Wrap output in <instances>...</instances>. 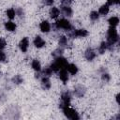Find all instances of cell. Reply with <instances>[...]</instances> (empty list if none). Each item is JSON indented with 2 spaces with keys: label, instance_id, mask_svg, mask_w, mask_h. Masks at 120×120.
Segmentation results:
<instances>
[{
  "label": "cell",
  "instance_id": "obj_1",
  "mask_svg": "<svg viewBox=\"0 0 120 120\" xmlns=\"http://www.w3.org/2000/svg\"><path fill=\"white\" fill-rule=\"evenodd\" d=\"M119 39V36L117 33V30L115 27L110 26V28L107 31V47L109 49H112V45L115 44Z\"/></svg>",
  "mask_w": 120,
  "mask_h": 120
},
{
  "label": "cell",
  "instance_id": "obj_2",
  "mask_svg": "<svg viewBox=\"0 0 120 120\" xmlns=\"http://www.w3.org/2000/svg\"><path fill=\"white\" fill-rule=\"evenodd\" d=\"M54 26L57 29H64L66 31H71V29H72V25H71L70 22L64 18L56 21L54 22Z\"/></svg>",
  "mask_w": 120,
  "mask_h": 120
},
{
  "label": "cell",
  "instance_id": "obj_3",
  "mask_svg": "<svg viewBox=\"0 0 120 120\" xmlns=\"http://www.w3.org/2000/svg\"><path fill=\"white\" fill-rule=\"evenodd\" d=\"M63 110V112L65 114V116L68 119H71V120H78L80 119V116L78 114V112L72 109V108H69V106H66L64 108H62Z\"/></svg>",
  "mask_w": 120,
  "mask_h": 120
},
{
  "label": "cell",
  "instance_id": "obj_4",
  "mask_svg": "<svg viewBox=\"0 0 120 120\" xmlns=\"http://www.w3.org/2000/svg\"><path fill=\"white\" fill-rule=\"evenodd\" d=\"M70 99H71V95L68 91L63 92L61 95V103H60V107L64 108L66 106H69L70 104Z\"/></svg>",
  "mask_w": 120,
  "mask_h": 120
},
{
  "label": "cell",
  "instance_id": "obj_5",
  "mask_svg": "<svg viewBox=\"0 0 120 120\" xmlns=\"http://www.w3.org/2000/svg\"><path fill=\"white\" fill-rule=\"evenodd\" d=\"M88 36V31L86 29H76L69 33L71 38H85Z\"/></svg>",
  "mask_w": 120,
  "mask_h": 120
},
{
  "label": "cell",
  "instance_id": "obj_6",
  "mask_svg": "<svg viewBox=\"0 0 120 120\" xmlns=\"http://www.w3.org/2000/svg\"><path fill=\"white\" fill-rule=\"evenodd\" d=\"M54 63L56 64V66L59 68V69H63V68H66L67 66H68V61L66 58L62 57V56H58V57H55V60H54Z\"/></svg>",
  "mask_w": 120,
  "mask_h": 120
},
{
  "label": "cell",
  "instance_id": "obj_7",
  "mask_svg": "<svg viewBox=\"0 0 120 120\" xmlns=\"http://www.w3.org/2000/svg\"><path fill=\"white\" fill-rule=\"evenodd\" d=\"M28 47H29V39H28V38H23L21 41H20V43H19V48H20V50L22 52H27V50H28Z\"/></svg>",
  "mask_w": 120,
  "mask_h": 120
},
{
  "label": "cell",
  "instance_id": "obj_8",
  "mask_svg": "<svg viewBox=\"0 0 120 120\" xmlns=\"http://www.w3.org/2000/svg\"><path fill=\"white\" fill-rule=\"evenodd\" d=\"M84 57L87 61H92L96 57V52L92 48H87L84 52Z\"/></svg>",
  "mask_w": 120,
  "mask_h": 120
},
{
  "label": "cell",
  "instance_id": "obj_9",
  "mask_svg": "<svg viewBox=\"0 0 120 120\" xmlns=\"http://www.w3.org/2000/svg\"><path fill=\"white\" fill-rule=\"evenodd\" d=\"M39 29L43 33H48L51 31V24L48 21H42L39 23Z\"/></svg>",
  "mask_w": 120,
  "mask_h": 120
},
{
  "label": "cell",
  "instance_id": "obj_10",
  "mask_svg": "<svg viewBox=\"0 0 120 120\" xmlns=\"http://www.w3.org/2000/svg\"><path fill=\"white\" fill-rule=\"evenodd\" d=\"M74 94L78 98H82L85 94V87L82 85H76L74 87Z\"/></svg>",
  "mask_w": 120,
  "mask_h": 120
},
{
  "label": "cell",
  "instance_id": "obj_11",
  "mask_svg": "<svg viewBox=\"0 0 120 120\" xmlns=\"http://www.w3.org/2000/svg\"><path fill=\"white\" fill-rule=\"evenodd\" d=\"M33 43H34L35 47H37V48H42V47H44L45 44H46L45 40H44L41 37H39V36H37V37L34 38Z\"/></svg>",
  "mask_w": 120,
  "mask_h": 120
},
{
  "label": "cell",
  "instance_id": "obj_12",
  "mask_svg": "<svg viewBox=\"0 0 120 120\" xmlns=\"http://www.w3.org/2000/svg\"><path fill=\"white\" fill-rule=\"evenodd\" d=\"M58 75H59L60 80L63 82V83H67V82L68 81V70L66 68L60 69Z\"/></svg>",
  "mask_w": 120,
  "mask_h": 120
},
{
  "label": "cell",
  "instance_id": "obj_13",
  "mask_svg": "<svg viewBox=\"0 0 120 120\" xmlns=\"http://www.w3.org/2000/svg\"><path fill=\"white\" fill-rule=\"evenodd\" d=\"M49 14H50V17H51L52 19H56V18L60 15V10H59L58 8L52 7V8H51V9H50V11H49Z\"/></svg>",
  "mask_w": 120,
  "mask_h": 120
},
{
  "label": "cell",
  "instance_id": "obj_14",
  "mask_svg": "<svg viewBox=\"0 0 120 120\" xmlns=\"http://www.w3.org/2000/svg\"><path fill=\"white\" fill-rule=\"evenodd\" d=\"M41 86H42V88L45 89V90L50 89V87H51V82H50L49 77L43 76V78L41 79Z\"/></svg>",
  "mask_w": 120,
  "mask_h": 120
},
{
  "label": "cell",
  "instance_id": "obj_15",
  "mask_svg": "<svg viewBox=\"0 0 120 120\" xmlns=\"http://www.w3.org/2000/svg\"><path fill=\"white\" fill-rule=\"evenodd\" d=\"M66 69H67L68 72H69L71 75H75V74H77V72H78V68H77V66H76L75 64H68Z\"/></svg>",
  "mask_w": 120,
  "mask_h": 120
},
{
  "label": "cell",
  "instance_id": "obj_16",
  "mask_svg": "<svg viewBox=\"0 0 120 120\" xmlns=\"http://www.w3.org/2000/svg\"><path fill=\"white\" fill-rule=\"evenodd\" d=\"M72 9L69 6H63L62 7V13L66 17H71L72 16Z\"/></svg>",
  "mask_w": 120,
  "mask_h": 120
},
{
  "label": "cell",
  "instance_id": "obj_17",
  "mask_svg": "<svg viewBox=\"0 0 120 120\" xmlns=\"http://www.w3.org/2000/svg\"><path fill=\"white\" fill-rule=\"evenodd\" d=\"M16 27H17V26H16L15 22H11V21L5 22V28H6V30H8V31H9V32L15 31V30H16Z\"/></svg>",
  "mask_w": 120,
  "mask_h": 120
},
{
  "label": "cell",
  "instance_id": "obj_18",
  "mask_svg": "<svg viewBox=\"0 0 120 120\" xmlns=\"http://www.w3.org/2000/svg\"><path fill=\"white\" fill-rule=\"evenodd\" d=\"M31 67L34 70H36L37 72H39L41 70V65H40V62L38 60V59H34L31 63Z\"/></svg>",
  "mask_w": 120,
  "mask_h": 120
},
{
  "label": "cell",
  "instance_id": "obj_19",
  "mask_svg": "<svg viewBox=\"0 0 120 120\" xmlns=\"http://www.w3.org/2000/svg\"><path fill=\"white\" fill-rule=\"evenodd\" d=\"M108 22H109L110 26L115 27V26H117V25H118V23H119V19H118V17L112 16V17H111V18L108 20Z\"/></svg>",
  "mask_w": 120,
  "mask_h": 120
},
{
  "label": "cell",
  "instance_id": "obj_20",
  "mask_svg": "<svg viewBox=\"0 0 120 120\" xmlns=\"http://www.w3.org/2000/svg\"><path fill=\"white\" fill-rule=\"evenodd\" d=\"M108 12H109V5L108 4L102 5L98 9V14H101V15H107Z\"/></svg>",
  "mask_w": 120,
  "mask_h": 120
},
{
  "label": "cell",
  "instance_id": "obj_21",
  "mask_svg": "<svg viewBox=\"0 0 120 120\" xmlns=\"http://www.w3.org/2000/svg\"><path fill=\"white\" fill-rule=\"evenodd\" d=\"M58 42H59V45H60L61 47H66V46L68 45V38L65 37V36H61V37L59 38Z\"/></svg>",
  "mask_w": 120,
  "mask_h": 120
},
{
  "label": "cell",
  "instance_id": "obj_22",
  "mask_svg": "<svg viewBox=\"0 0 120 120\" xmlns=\"http://www.w3.org/2000/svg\"><path fill=\"white\" fill-rule=\"evenodd\" d=\"M6 14H7L8 18H9L10 20H12V19H14V18H15L16 11H15L13 8H8V9L6 11Z\"/></svg>",
  "mask_w": 120,
  "mask_h": 120
},
{
  "label": "cell",
  "instance_id": "obj_23",
  "mask_svg": "<svg viewBox=\"0 0 120 120\" xmlns=\"http://www.w3.org/2000/svg\"><path fill=\"white\" fill-rule=\"evenodd\" d=\"M12 82L14 83H16V84H20V83H22L23 82V79L22 78L21 75H16V76H14L12 78Z\"/></svg>",
  "mask_w": 120,
  "mask_h": 120
},
{
  "label": "cell",
  "instance_id": "obj_24",
  "mask_svg": "<svg viewBox=\"0 0 120 120\" xmlns=\"http://www.w3.org/2000/svg\"><path fill=\"white\" fill-rule=\"evenodd\" d=\"M107 49H108V47H107V42H101V44H100L99 47H98V52H99V53H104Z\"/></svg>",
  "mask_w": 120,
  "mask_h": 120
},
{
  "label": "cell",
  "instance_id": "obj_25",
  "mask_svg": "<svg viewBox=\"0 0 120 120\" xmlns=\"http://www.w3.org/2000/svg\"><path fill=\"white\" fill-rule=\"evenodd\" d=\"M99 18V14L98 11H91L90 12V19L92 21H97Z\"/></svg>",
  "mask_w": 120,
  "mask_h": 120
},
{
  "label": "cell",
  "instance_id": "obj_26",
  "mask_svg": "<svg viewBox=\"0 0 120 120\" xmlns=\"http://www.w3.org/2000/svg\"><path fill=\"white\" fill-rule=\"evenodd\" d=\"M42 73H43V76H46V77H50V76L52 75V69H51V68H50V67H49V68H46L45 69H43Z\"/></svg>",
  "mask_w": 120,
  "mask_h": 120
},
{
  "label": "cell",
  "instance_id": "obj_27",
  "mask_svg": "<svg viewBox=\"0 0 120 120\" xmlns=\"http://www.w3.org/2000/svg\"><path fill=\"white\" fill-rule=\"evenodd\" d=\"M62 53H63V49L61 48V49H57V50H55V51L52 52V55H53L54 57H58V56H61Z\"/></svg>",
  "mask_w": 120,
  "mask_h": 120
},
{
  "label": "cell",
  "instance_id": "obj_28",
  "mask_svg": "<svg viewBox=\"0 0 120 120\" xmlns=\"http://www.w3.org/2000/svg\"><path fill=\"white\" fill-rule=\"evenodd\" d=\"M6 45H7L6 40H5L4 38H0V51H2V50H3V49L6 47Z\"/></svg>",
  "mask_w": 120,
  "mask_h": 120
},
{
  "label": "cell",
  "instance_id": "obj_29",
  "mask_svg": "<svg viewBox=\"0 0 120 120\" xmlns=\"http://www.w3.org/2000/svg\"><path fill=\"white\" fill-rule=\"evenodd\" d=\"M6 59H7V55H6V53H5L4 52L0 51V62H5Z\"/></svg>",
  "mask_w": 120,
  "mask_h": 120
},
{
  "label": "cell",
  "instance_id": "obj_30",
  "mask_svg": "<svg viewBox=\"0 0 120 120\" xmlns=\"http://www.w3.org/2000/svg\"><path fill=\"white\" fill-rule=\"evenodd\" d=\"M101 78H102V80L105 81V82H109V81H110V75H109L108 73H103L102 76H101Z\"/></svg>",
  "mask_w": 120,
  "mask_h": 120
},
{
  "label": "cell",
  "instance_id": "obj_31",
  "mask_svg": "<svg viewBox=\"0 0 120 120\" xmlns=\"http://www.w3.org/2000/svg\"><path fill=\"white\" fill-rule=\"evenodd\" d=\"M119 2H120V0H107V3H108L109 6L110 5H116Z\"/></svg>",
  "mask_w": 120,
  "mask_h": 120
},
{
  "label": "cell",
  "instance_id": "obj_32",
  "mask_svg": "<svg viewBox=\"0 0 120 120\" xmlns=\"http://www.w3.org/2000/svg\"><path fill=\"white\" fill-rule=\"evenodd\" d=\"M53 1H54V0H42L43 4H45V5H47V6H51V5H52Z\"/></svg>",
  "mask_w": 120,
  "mask_h": 120
},
{
  "label": "cell",
  "instance_id": "obj_33",
  "mask_svg": "<svg viewBox=\"0 0 120 120\" xmlns=\"http://www.w3.org/2000/svg\"><path fill=\"white\" fill-rule=\"evenodd\" d=\"M61 3L63 6H69V4L71 3V0H61Z\"/></svg>",
  "mask_w": 120,
  "mask_h": 120
},
{
  "label": "cell",
  "instance_id": "obj_34",
  "mask_svg": "<svg viewBox=\"0 0 120 120\" xmlns=\"http://www.w3.org/2000/svg\"><path fill=\"white\" fill-rule=\"evenodd\" d=\"M16 13H17L19 16H23V10H22V8H18V9L16 10Z\"/></svg>",
  "mask_w": 120,
  "mask_h": 120
},
{
  "label": "cell",
  "instance_id": "obj_35",
  "mask_svg": "<svg viewBox=\"0 0 120 120\" xmlns=\"http://www.w3.org/2000/svg\"><path fill=\"white\" fill-rule=\"evenodd\" d=\"M116 101H117V103H119V94L116 95Z\"/></svg>",
  "mask_w": 120,
  "mask_h": 120
}]
</instances>
